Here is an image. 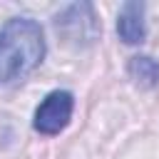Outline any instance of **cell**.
<instances>
[{
    "label": "cell",
    "mask_w": 159,
    "mask_h": 159,
    "mask_svg": "<svg viewBox=\"0 0 159 159\" xmlns=\"http://www.w3.org/2000/svg\"><path fill=\"white\" fill-rule=\"evenodd\" d=\"M45 57L42 27L30 17H12L0 27V84L25 80Z\"/></svg>",
    "instance_id": "6da1fadb"
},
{
    "label": "cell",
    "mask_w": 159,
    "mask_h": 159,
    "mask_svg": "<svg viewBox=\"0 0 159 159\" xmlns=\"http://www.w3.org/2000/svg\"><path fill=\"white\" fill-rule=\"evenodd\" d=\"M55 30L70 47H89L99 32V17L92 2H72L55 15Z\"/></svg>",
    "instance_id": "7a4b0ae2"
},
{
    "label": "cell",
    "mask_w": 159,
    "mask_h": 159,
    "mask_svg": "<svg viewBox=\"0 0 159 159\" xmlns=\"http://www.w3.org/2000/svg\"><path fill=\"white\" fill-rule=\"evenodd\" d=\"M72 109H75V97L67 92V89H55L50 92L40 107L35 109V119H32V127L35 132L45 134V137H52V134H60L70 119H72Z\"/></svg>",
    "instance_id": "3957f363"
},
{
    "label": "cell",
    "mask_w": 159,
    "mask_h": 159,
    "mask_svg": "<svg viewBox=\"0 0 159 159\" xmlns=\"http://www.w3.org/2000/svg\"><path fill=\"white\" fill-rule=\"evenodd\" d=\"M117 35L127 45H139L147 37L144 25V2H124L117 17Z\"/></svg>",
    "instance_id": "277c9868"
},
{
    "label": "cell",
    "mask_w": 159,
    "mask_h": 159,
    "mask_svg": "<svg viewBox=\"0 0 159 159\" xmlns=\"http://www.w3.org/2000/svg\"><path fill=\"white\" fill-rule=\"evenodd\" d=\"M129 75L137 84L142 87H157L159 84V62L147 57V55H137L129 60Z\"/></svg>",
    "instance_id": "5b68a950"
}]
</instances>
